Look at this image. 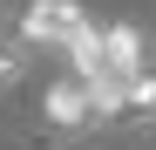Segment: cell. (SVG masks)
<instances>
[{
    "label": "cell",
    "instance_id": "277c9868",
    "mask_svg": "<svg viewBox=\"0 0 156 150\" xmlns=\"http://www.w3.org/2000/svg\"><path fill=\"white\" fill-rule=\"evenodd\" d=\"M27 55H34L27 41H7V28H0V89H7V82H20V75H27Z\"/></svg>",
    "mask_w": 156,
    "mask_h": 150
},
{
    "label": "cell",
    "instance_id": "3957f363",
    "mask_svg": "<svg viewBox=\"0 0 156 150\" xmlns=\"http://www.w3.org/2000/svg\"><path fill=\"white\" fill-rule=\"evenodd\" d=\"M95 55H102V68L109 75H136L143 68V28H129V21H115V28H95Z\"/></svg>",
    "mask_w": 156,
    "mask_h": 150
},
{
    "label": "cell",
    "instance_id": "6da1fadb",
    "mask_svg": "<svg viewBox=\"0 0 156 150\" xmlns=\"http://www.w3.org/2000/svg\"><path fill=\"white\" fill-rule=\"evenodd\" d=\"M88 28H95V21L75 7V0H27V14H20V41L48 48V55H68Z\"/></svg>",
    "mask_w": 156,
    "mask_h": 150
},
{
    "label": "cell",
    "instance_id": "7a4b0ae2",
    "mask_svg": "<svg viewBox=\"0 0 156 150\" xmlns=\"http://www.w3.org/2000/svg\"><path fill=\"white\" fill-rule=\"evenodd\" d=\"M48 123H55V130H95V96H88V82H82V75H68V82H55V89H48Z\"/></svg>",
    "mask_w": 156,
    "mask_h": 150
},
{
    "label": "cell",
    "instance_id": "5b68a950",
    "mask_svg": "<svg viewBox=\"0 0 156 150\" xmlns=\"http://www.w3.org/2000/svg\"><path fill=\"white\" fill-rule=\"evenodd\" d=\"M0 28H7V21H0Z\"/></svg>",
    "mask_w": 156,
    "mask_h": 150
}]
</instances>
